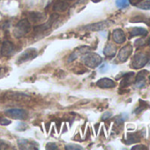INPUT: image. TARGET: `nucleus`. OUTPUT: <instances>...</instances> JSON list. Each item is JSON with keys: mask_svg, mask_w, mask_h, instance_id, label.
I'll return each mask as SVG.
<instances>
[{"mask_svg": "<svg viewBox=\"0 0 150 150\" xmlns=\"http://www.w3.org/2000/svg\"><path fill=\"white\" fill-rule=\"evenodd\" d=\"M81 61L86 66H88L89 68H96L97 66H99L102 64L103 58L101 56H99L96 53L86 52L82 55Z\"/></svg>", "mask_w": 150, "mask_h": 150, "instance_id": "nucleus-1", "label": "nucleus"}, {"mask_svg": "<svg viewBox=\"0 0 150 150\" xmlns=\"http://www.w3.org/2000/svg\"><path fill=\"white\" fill-rule=\"evenodd\" d=\"M30 22L28 21V20L27 19H23L21 20L15 26L14 29H13V35L16 38H21L23 36H25L29 31H30Z\"/></svg>", "mask_w": 150, "mask_h": 150, "instance_id": "nucleus-2", "label": "nucleus"}, {"mask_svg": "<svg viewBox=\"0 0 150 150\" xmlns=\"http://www.w3.org/2000/svg\"><path fill=\"white\" fill-rule=\"evenodd\" d=\"M37 50L35 48H29L27 49L25 51L22 52V54L19 57L17 63L18 64H22V63H26L28 61H30L32 59H34L35 57H36L37 56Z\"/></svg>", "mask_w": 150, "mask_h": 150, "instance_id": "nucleus-3", "label": "nucleus"}, {"mask_svg": "<svg viewBox=\"0 0 150 150\" xmlns=\"http://www.w3.org/2000/svg\"><path fill=\"white\" fill-rule=\"evenodd\" d=\"M148 62V58L146 55L143 53H138L136 54L132 61V67L134 69H139L144 67Z\"/></svg>", "mask_w": 150, "mask_h": 150, "instance_id": "nucleus-4", "label": "nucleus"}, {"mask_svg": "<svg viewBox=\"0 0 150 150\" xmlns=\"http://www.w3.org/2000/svg\"><path fill=\"white\" fill-rule=\"evenodd\" d=\"M5 113L6 116L14 119L24 120L28 117V112L22 109H9V110H6Z\"/></svg>", "mask_w": 150, "mask_h": 150, "instance_id": "nucleus-5", "label": "nucleus"}, {"mask_svg": "<svg viewBox=\"0 0 150 150\" xmlns=\"http://www.w3.org/2000/svg\"><path fill=\"white\" fill-rule=\"evenodd\" d=\"M112 23L113 22L110 21H103L93 23V24H90V25H87V26L83 27L82 29H85L87 31H100V30H103V29L108 28Z\"/></svg>", "mask_w": 150, "mask_h": 150, "instance_id": "nucleus-6", "label": "nucleus"}, {"mask_svg": "<svg viewBox=\"0 0 150 150\" xmlns=\"http://www.w3.org/2000/svg\"><path fill=\"white\" fill-rule=\"evenodd\" d=\"M15 52V47L13 42L10 41H5L2 44L1 50H0V53L4 57H11Z\"/></svg>", "mask_w": 150, "mask_h": 150, "instance_id": "nucleus-7", "label": "nucleus"}, {"mask_svg": "<svg viewBox=\"0 0 150 150\" xmlns=\"http://www.w3.org/2000/svg\"><path fill=\"white\" fill-rule=\"evenodd\" d=\"M58 18V15L57 14H52L50 18V20L45 23V24H42V25H39V26H36L35 28V33H42V32H45L46 30H48L49 28H50V27L53 25V23L56 21V20Z\"/></svg>", "mask_w": 150, "mask_h": 150, "instance_id": "nucleus-8", "label": "nucleus"}, {"mask_svg": "<svg viewBox=\"0 0 150 150\" xmlns=\"http://www.w3.org/2000/svg\"><path fill=\"white\" fill-rule=\"evenodd\" d=\"M132 52V47L131 45H126L123 47L117 54V60L121 63L125 62L131 56Z\"/></svg>", "mask_w": 150, "mask_h": 150, "instance_id": "nucleus-9", "label": "nucleus"}, {"mask_svg": "<svg viewBox=\"0 0 150 150\" xmlns=\"http://www.w3.org/2000/svg\"><path fill=\"white\" fill-rule=\"evenodd\" d=\"M18 145L22 149H37L38 148L36 146H38L37 143H35L34 141H30L26 139H20L18 140Z\"/></svg>", "mask_w": 150, "mask_h": 150, "instance_id": "nucleus-10", "label": "nucleus"}, {"mask_svg": "<svg viewBox=\"0 0 150 150\" xmlns=\"http://www.w3.org/2000/svg\"><path fill=\"white\" fill-rule=\"evenodd\" d=\"M97 87H99L100 88H113L116 87V83L109 79V78H103L100 79L97 82H96Z\"/></svg>", "mask_w": 150, "mask_h": 150, "instance_id": "nucleus-11", "label": "nucleus"}, {"mask_svg": "<svg viewBox=\"0 0 150 150\" xmlns=\"http://www.w3.org/2000/svg\"><path fill=\"white\" fill-rule=\"evenodd\" d=\"M112 38L114 42L117 44H122L125 42V35L123 32V30L117 28L115 29L112 33Z\"/></svg>", "mask_w": 150, "mask_h": 150, "instance_id": "nucleus-12", "label": "nucleus"}, {"mask_svg": "<svg viewBox=\"0 0 150 150\" xmlns=\"http://www.w3.org/2000/svg\"><path fill=\"white\" fill-rule=\"evenodd\" d=\"M148 71L146 70H142L137 74V77L135 79V83H136L137 88H140L145 86V79H146V75Z\"/></svg>", "mask_w": 150, "mask_h": 150, "instance_id": "nucleus-13", "label": "nucleus"}, {"mask_svg": "<svg viewBox=\"0 0 150 150\" xmlns=\"http://www.w3.org/2000/svg\"><path fill=\"white\" fill-rule=\"evenodd\" d=\"M69 7V4L65 0H58L54 4L53 10L55 12H59V13H64L65 12Z\"/></svg>", "mask_w": 150, "mask_h": 150, "instance_id": "nucleus-14", "label": "nucleus"}, {"mask_svg": "<svg viewBox=\"0 0 150 150\" xmlns=\"http://www.w3.org/2000/svg\"><path fill=\"white\" fill-rule=\"evenodd\" d=\"M28 18L31 21L35 22V23H39L42 22L45 20L46 15L42 13H39V12H32L29 13L28 14Z\"/></svg>", "mask_w": 150, "mask_h": 150, "instance_id": "nucleus-15", "label": "nucleus"}, {"mask_svg": "<svg viewBox=\"0 0 150 150\" xmlns=\"http://www.w3.org/2000/svg\"><path fill=\"white\" fill-rule=\"evenodd\" d=\"M103 53L108 57H113L117 54V48L112 43H108L103 50Z\"/></svg>", "mask_w": 150, "mask_h": 150, "instance_id": "nucleus-16", "label": "nucleus"}, {"mask_svg": "<svg viewBox=\"0 0 150 150\" xmlns=\"http://www.w3.org/2000/svg\"><path fill=\"white\" fill-rule=\"evenodd\" d=\"M88 50V48H87V47H81L80 49H77L74 52H72V53L70 55V57H69V58H68V62H69V63H70V62H72L74 59H76V58L78 57L79 55L84 54V53H86Z\"/></svg>", "mask_w": 150, "mask_h": 150, "instance_id": "nucleus-17", "label": "nucleus"}, {"mask_svg": "<svg viewBox=\"0 0 150 150\" xmlns=\"http://www.w3.org/2000/svg\"><path fill=\"white\" fill-rule=\"evenodd\" d=\"M133 77H134V73L133 72H129V73L125 74V77H124V80L121 81V87L125 88V87L130 86L132 83Z\"/></svg>", "mask_w": 150, "mask_h": 150, "instance_id": "nucleus-18", "label": "nucleus"}, {"mask_svg": "<svg viewBox=\"0 0 150 150\" xmlns=\"http://www.w3.org/2000/svg\"><path fill=\"white\" fill-rule=\"evenodd\" d=\"M139 140H140L139 134L137 133V132H132V133H128L125 143L130 145V144H132V143H137Z\"/></svg>", "mask_w": 150, "mask_h": 150, "instance_id": "nucleus-19", "label": "nucleus"}, {"mask_svg": "<svg viewBox=\"0 0 150 150\" xmlns=\"http://www.w3.org/2000/svg\"><path fill=\"white\" fill-rule=\"evenodd\" d=\"M131 37L133 36H139V35H147V30L143 28H133L131 30Z\"/></svg>", "mask_w": 150, "mask_h": 150, "instance_id": "nucleus-20", "label": "nucleus"}, {"mask_svg": "<svg viewBox=\"0 0 150 150\" xmlns=\"http://www.w3.org/2000/svg\"><path fill=\"white\" fill-rule=\"evenodd\" d=\"M116 5L120 9L126 8L129 6V0H116Z\"/></svg>", "mask_w": 150, "mask_h": 150, "instance_id": "nucleus-21", "label": "nucleus"}, {"mask_svg": "<svg viewBox=\"0 0 150 150\" xmlns=\"http://www.w3.org/2000/svg\"><path fill=\"white\" fill-rule=\"evenodd\" d=\"M139 9L142 10H150V0H146L144 2H140L137 5Z\"/></svg>", "mask_w": 150, "mask_h": 150, "instance_id": "nucleus-22", "label": "nucleus"}, {"mask_svg": "<svg viewBox=\"0 0 150 150\" xmlns=\"http://www.w3.org/2000/svg\"><path fill=\"white\" fill-rule=\"evenodd\" d=\"M141 103H140V106L138 107V108L134 110V114H139V113H140L142 110H144L145 109H146V108L148 107V105H147L146 103L142 102V101H141Z\"/></svg>", "mask_w": 150, "mask_h": 150, "instance_id": "nucleus-23", "label": "nucleus"}, {"mask_svg": "<svg viewBox=\"0 0 150 150\" xmlns=\"http://www.w3.org/2000/svg\"><path fill=\"white\" fill-rule=\"evenodd\" d=\"M65 149L67 150H78V149H82V146H79V145H75V144H71V145H67L65 146Z\"/></svg>", "mask_w": 150, "mask_h": 150, "instance_id": "nucleus-24", "label": "nucleus"}, {"mask_svg": "<svg viewBox=\"0 0 150 150\" xmlns=\"http://www.w3.org/2000/svg\"><path fill=\"white\" fill-rule=\"evenodd\" d=\"M46 148H47V149H57L58 147H57V146L56 143L50 142V143H48V144L46 145Z\"/></svg>", "mask_w": 150, "mask_h": 150, "instance_id": "nucleus-25", "label": "nucleus"}, {"mask_svg": "<svg viewBox=\"0 0 150 150\" xmlns=\"http://www.w3.org/2000/svg\"><path fill=\"white\" fill-rule=\"evenodd\" d=\"M112 116V113L110 111H106L105 113H103V115L102 116V120H107L108 118H110Z\"/></svg>", "mask_w": 150, "mask_h": 150, "instance_id": "nucleus-26", "label": "nucleus"}, {"mask_svg": "<svg viewBox=\"0 0 150 150\" xmlns=\"http://www.w3.org/2000/svg\"><path fill=\"white\" fill-rule=\"evenodd\" d=\"M12 122H11V120H8V119H6V118H2L1 120H0V124H1L2 125H10Z\"/></svg>", "mask_w": 150, "mask_h": 150, "instance_id": "nucleus-27", "label": "nucleus"}, {"mask_svg": "<svg viewBox=\"0 0 150 150\" xmlns=\"http://www.w3.org/2000/svg\"><path fill=\"white\" fill-rule=\"evenodd\" d=\"M108 70H109V65H108L107 64H103V65L100 67V71H101V72H106Z\"/></svg>", "mask_w": 150, "mask_h": 150, "instance_id": "nucleus-28", "label": "nucleus"}, {"mask_svg": "<svg viewBox=\"0 0 150 150\" xmlns=\"http://www.w3.org/2000/svg\"><path fill=\"white\" fill-rule=\"evenodd\" d=\"M147 147L146 146H144V145H138V146H132V150H135V149H146Z\"/></svg>", "mask_w": 150, "mask_h": 150, "instance_id": "nucleus-29", "label": "nucleus"}, {"mask_svg": "<svg viewBox=\"0 0 150 150\" xmlns=\"http://www.w3.org/2000/svg\"><path fill=\"white\" fill-rule=\"evenodd\" d=\"M143 0H129V2L132 5V6H137L138 4H139L140 2H142Z\"/></svg>", "mask_w": 150, "mask_h": 150, "instance_id": "nucleus-30", "label": "nucleus"}, {"mask_svg": "<svg viewBox=\"0 0 150 150\" xmlns=\"http://www.w3.org/2000/svg\"><path fill=\"white\" fill-rule=\"evenodd\" d=\"M7 148V145L5 143V141L0 139V149H6Z\"/></svg>", "mask_w": 150, "mask_h": 150, "instance_id": "nucleus-31", "label": "nucleus"}, {"mask_svg": "<svg viewBox=\"0 0 150 150\" xmlns=\"http://www.w3.org/2000/svg\"><path fill=\"white\" fill-rule=\"evenodd\" d=\"M18 125H19V126H21V128H18V130H25V129L27 128V125H26V124L20 123V124H18Z\"/></svg>", "mask_w": 150, "mask_h": 150, "instance_id": "nucleus-32", "label": "nucleus"}, {"mask_svg": "<svg viewBox=\"0 0 150 150\" xmlns=\"http://www.w3.org/2000/svg\"><path fill=\"white\" fill-rule=\"evenodd\" d=\"M5 73V69L4 68H0V78H1Z\"/></svg>", "mask_w": 150, "mask_h": 150, "instance_id": "nucleus-33", "label": "nucleus"}, {"mask_svg": "<svg viewBox=\"0 0 150 150\" xmlns=\"http://www.w3.org/2000/svg\"><path fill=\"white\" fill-rule=\"evenodd\" d=\"M92 1H93L94 3H98V2L101 1V0H92Z\"/></svg>", "mask_w": 150, "mask_h": 150, "instance_id": "nucleus-34", "label": "nucleus"}, {"mask_svg": "<svg viewBox=\"0 0 150 150\" xmlns=\"http://www.w3.org/2000/svg\"><path fill=\"white\" fill-rule=\"evenodd\" d=\"M148 45H149V46H150V39H149V40H148Z\"/></svg>", "mask_w": 150, "mask_h": 150, "instance_id": "nucleus-35", "label": "nucleus"}, {"mask_svg": "<svg viewBox=\"0 0 150 150\" xmlns=\"http://www.w3.org/2000/svg\"><path fill=\"white\" fill-rule=\"evenodd\" d=\"M147 63H148V65H150V61H148Z\"/></svg>", "mask_w": 150, "mask_h": 150, "instance_id": "nucleus-36", "label": "nucleus"}, {"mask_svg": "<svg viewBox=\"0 0 150 150\" xmlns=\"http://www.w3.org/2000/svg\"><path fill=\"white\" fill-rule=\"evenodd\" d=\"M65 1H67V0H65ZM68 1H71V0H68Z\"/></svg>", "mask_w": 150, "mask_h": 150, "instance_id": "nucleus-37", "label": "nucleus"}, {"mask_svg": "<svg viewBox=\"0 0 150 150\" xmlns=\"http://www.w3.org/2000/svg\"><path fill=\"white\" fill-rule=\"evenodd\" d=\"M149 81H150V76H149Z\"/></svg>", "mask_w": 150, "mask_h": 150, "instance_id": "nucleus-38", "label": "nucleus"}]
</instances>
